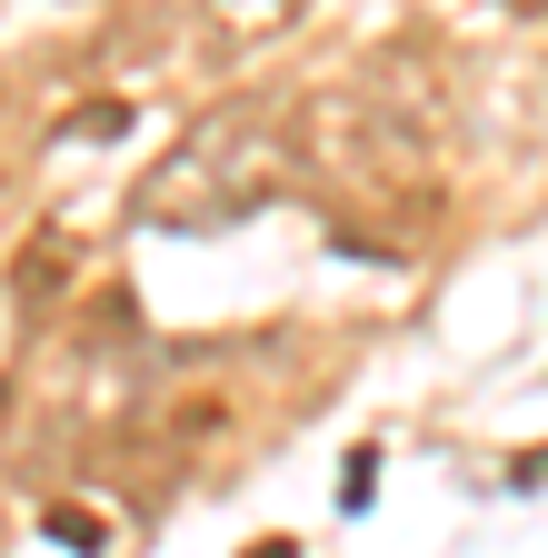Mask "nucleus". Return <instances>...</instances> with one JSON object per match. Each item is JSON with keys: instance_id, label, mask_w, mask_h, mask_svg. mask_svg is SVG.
Here are the masks:
<instances>
[{"instance_id": "obj_3", "label": "nucleus", "mask_w": 548, "mask_h": 558, "mask_svg": "<svg viewBox=\"0 0 548 558\" xmlns=\"http://www.w3.org/2000/svg\"><path fill=\"white\" fill-rule=\"evenodd\" d=\"M300 11H309V0H199V11H190V50L210 70H240V60H259L269 40H280Z\"/></svg>"}, {"instance_id": "obj_2", "label": "nucleus", "mask_w": 548, "mask_h": 558, "mask_svg": "<svg viewBox=\"0 0 548 558\" xmlns=\"http://www.w3.org/2000/svg\"><path fill=\"white\" fill-rule=\"evenodd\" d=\"M290 190V110L269 100H220L210 120L180 130V150H160V170L130 190L141 230H240L249 209H269Z\"/></svg>"}, {"instance_id": "obj_1", "label": "nucleus", "mask_w": 548, "mask_h": 558, "mask_svg": "<svg viewBox=\"0 0 548 558\" xmlns=\"http://www.w3.org/2000/svg\"><path fill=\"white\" fill-rule=\"evenodd\" d=\"M290 180L339 199V250L369 220H429L439 209V110L409 70H350L290 110Z\"/></svg>"}, {"instance_id": "obj_6", "label": "nucleus", "mask_w": 548, "mask_h": 558, "mask_svg": "<svg viewBox=\"0 0 548 558\" xmlns=\"http://www.w3.org/2000/svg\"><path fill=\"white\" fill-rule=\"evenodd\" d=\"M509 11H548V0H509Z\"/></svg>"}, {"instance_id": "obj_5", "label": "nucleus", "mask_w": 548, "mask_h": 558, "mask_svg": "<svg viewBox=\"0 0 548 558\" xmlns=\"http://www.w3.org/2000/svg\"><path fill=\"white\" fill-rule=\"evenodd\" d=\"M240 558H300V548H290V538H249Z\"/></svg>"}, {"instance_id": "obj_4", "label": "nucleus", "mask_w": 548, "mask_h": 558, "mask_svg": "<svg viewBox=\"0 0 548 558\" xmlns=\"http://www.w3.org/2000/svg\"><path fill=\"white\" fill-rule=\"evenodd\" d=\"M369 488H379V449H350V478H339V509H369Z\"/></svg>"}]
</instances>
